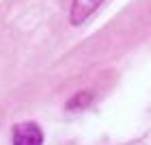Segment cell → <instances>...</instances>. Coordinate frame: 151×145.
I'll return each mask as SVG.
<instances>
[{
	"label": "cell",
	"instance_id": "obj_1",
	"mask_svg": "<svg viewBox=\"0 0 151 145\" xmlns=\"http://www.w3.org/2000/svg\"><path fill=\"white\" fill-rule=\"evenodd\" d=\"M43 143V134H41L39 126L26 121L19 123L13 130V145H41Z\"/></svg>",
	"mask_w": 151,
	"mask_h": 145
},
{
	"label": "cell",
	"instance_id": "obj_2",
	"mask_svg": "<svg viewBox=\"0 0 151 145\" xmlns=\"http://www.w3.org/2000/svg\"><path fill=\"white\" fill-rule=\"evenodd\" d=\"M101 2H104V0H73L71 2V13H69L71 24L78 26L82 22H86V20L99 9Z\"/></svg>",
	"mask_w": 151,
	"mask_h": 145
}]
</instances>
